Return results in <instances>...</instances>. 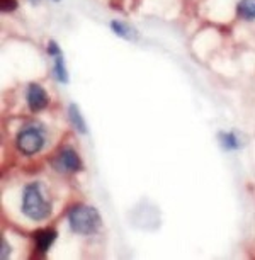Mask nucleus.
Wrapping results in <instances>:
<instances>
[{"instance_id":"1","label":"nucleus","mask_w":255,"mask_h":260,"mask_svg":"<svg viewBox=\"0 0 255 260\" xmlns=\"http://www.w3.org/2000/svg\"><path fill=\"white\" fill-rule=\"evenodd\" d=\"M22 213L33 221H43L51 214V203L48 199V190L41 182H33L24 189Z\"/></svg>"},{"instance_id":"2","label":"nucleus","mask_w":255,"mask_h":260,"mask_svg":"<svg viewBox=\"0 0 255 260\" xmlns=\"http://www.w3.org/2000/svg\"><path fill=\"white\" fill-rule=\"evenodd\" d=\"M68 223L72 232L78 235H92L101 228V216L97 209L85 204L73 206L68 213Z\"/></svg>"},{"instance_id":"3","label":"nucleus","mask_w":255,"mask_h":260,"mask_svg":"<svg viewBox=\"0 0 255 260\" xmlns=\"http://www.w3.org/2000/svg\"><path fill=\"white\" fill-rule=\"evenodd\" d=\"M17 150L24 155H34L45 145V136L34 126H26L17 133L16 138Z\"/></svg>"},{"instance_id":"4","label":"nucleus","mask_w":255,"mask_h":260,"mask_svg":"<svg viewBox=\"0 0 255 260\" xmlns=\"http://www.w3.org/2000/svg\"><path fill=\"white\" fill-rule=\"evenodd\" d=\"M53 165L60 172H78L82 169V161L73 148H63L58 153L56 160L53 161Z\"/></svg>"},{"instance_id":"5","label":"nucleus","mask_w":255,"mask_h":260,"mask_svg":"<svg viewBox=\"0 0 255 260\" xmlns=\"http://www.w3.org/2000/svg\"><path fill=\"white\" fill-rule=\"evenodd\" d=\"M26 101H27L29 109H31L33 112L43 111L48 106V102H50L46 90L43 89L41 85H38V83H31V85H29L27 94H26Z\"/></svg>"},{"instance_id":"6","label":"nucleus","mask_w":255,"mask_h":260,"mask_svg":"<svg viewBox=\"0 0 255 260\" xmlns=\"http://www.w3.org/2000/svg\"><path fill=\"white\" fill-rule=\"evenodd\" d=\"M55 238H56V232L55 230H50V228L39 230V232L34 233V242H36L38 252H41V253L48 252L53 245V242H55Z\"/></svg>"},{"instance_id":"7","label":"nucleus","mask_w":255,"mask_h":260,"mask_svg":"<svg viewBox=\"0 0 255 260\" xmlns=\"http://www.w3.org/2000/svg\"><path fill=\"white\" fill-rule=\"evenodd\" d=\"M111 29L114 31V34L117 36L124 38V39H130V41H135L138 38V32H136L135 27H131L130 24L126 22H121V21H112L111 22Z\"/></svg>"},{"instance_id":"8","label":"nucleus","mask_w":255,"mask_h":260,"mask_svg":"<svg viewBox=\"0 0 255 260\" xmlns=\"http://www.w3.org/2000/svg\"><path fill=\"white\" fill-rule=\"evenodd\" d=\"M68 117H70V122L78 133H82V135L87 133V124H85V121H83L80 111H78V107L75 104H70V107H68Z\"/></svg>"},{"instance_id":"9","label":"nucleus","mask_w":255,"mask_h":260,"mask_svg":"<svg viewBox=\"0 0 255 260\" xmlns=\"http://www.w3.org/2000/svg\"><path fill=\"white\" fill-rule=\"evenodd\" d=\"M237 14L245 21L255 19V0H240L237 6Z\"/></svg>"},{"instance_id":"10","label":"nucleus","mask_w":255,"mask_h":260,"mask_svg":"<svg viewBox=\"0 0 255 260\" xmlns=\"http://www.w3.org/2000/svg\"><path fill=\"white\" fill-rule=\"evenodd\" d=\"M219 143L225 150H237L242 145L237 133H219Z\"/></svg>"},{"instance_id":"11","label":"nucleus","mask_w":255,"mask_h":260,"mask_svg":"<svg viewBox=\"0 0 255 260\" xmlns=\"http://www.w3.org/2000/svg\"><path fill=\"white\" fill-rule=\"evenodd\" d=\"M55 58V67H53V70H55V77L58 82L61 83H67L68 82V73H67V68H65V63H63V55L60 53V55L53 56Z\"/></svg>"},{"instance_id":"12","label":"nucleus","mask_w":255,"mask_h":260,"mask_svg":"<svg viewBox=\"0 0 255 260\" xmlns=\"http://www.w3.org/2000/svg\"><path fill=\"white\" fill-rule=\"evenodd\" d=\"M0 6H2V12H12L17 7V0H0Z\"/></svg>"},{"instance_id":"13","label":"nucleus","mask_w":255,"mask_h":260,"mask_svg":"<svg viewBox=\"0 0 255 260\" xmlns=\"http://www.w3.org/2000/svg\"><path fill=\"white\" fill-rule=\"evenodd\" d=\"M46 50H48V55H51V56H56V55H60V48H58V45H56V43L55 41H50V43H48V48H46Z\"/></svg>"},{"instance_id":"14","label":"nucleus","mask_w":255,"mask_h":260,"mask_svg":"<svg viewBox=\"0 0 255 260\" xmlns=\"http://www.w3.org/2000/svg\"><path fill=\"white\" fill-rule=\"evenodd\" d=\"M9 253H11V247L7 245L6 238H2V253H0V258L6 260L9 257Z\"/></svg>"},{"instance_id":"15","label":"nucleus","mask_w":255,"mask_h":260,"mask_svg":"<svg viewBox=\"0 0 255 260\" xmlns=\"http://www.w3.org/2000/svg\"><path fill=\"white\" fill-rule=\"evenodd\" d=\"M55 2H58V0H55Z\"/></svg>"}]
</instances>
